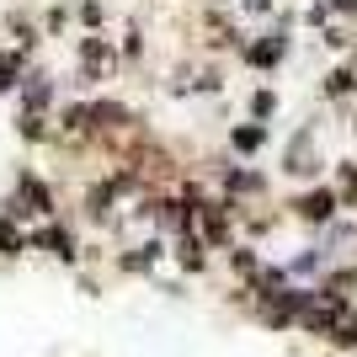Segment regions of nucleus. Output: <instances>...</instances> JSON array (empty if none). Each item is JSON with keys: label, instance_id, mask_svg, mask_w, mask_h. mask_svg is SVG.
<instances>
[{"label": "nucleus", "instance_id": "f03ea898", "mask_svg": "<svg viewBox=\"0 0 357 357\" xmlns=\"http://www.w3.org/2000/svg\"><path fill=\"white\" fill-rule=\"evenodd\" d=\"M235 144H240V149H256V144H261V128H240Z\"/></svg>", "mask_w": 357, "mask_h": 357}, {"label": "nucleus", "instance_id": "7ed1b4c3", "mask_svg": "<svg viewBox=\"0 0 357 357\" xmlns=\"http://www.w3.org/2000/svg\"><path fill=\"white\" fill-rule=\"evenodd\" d=\"M16 245H22V235H16L11 224H0V251H16Z\"/></svg>", "mask_w": 357, "mask_h": 357}, {"label": "nucleus", "instance_id": "f257e3e1", "mask_svg": "<svg viewBox=\"0 0 357 357\" xmlns=\"http://www.w3.org/2000/svg\"><path fill=\"white\" fill-rule=\"evenodd\" d=\"M298 213H304V219H326V213H331V192L304 197V203H298Z\"/></svg>", "mask_w": 357, "mask_h": 357}]
</instances>
